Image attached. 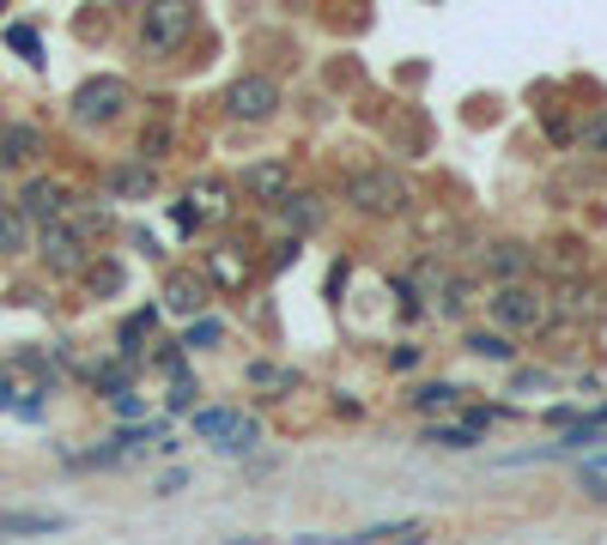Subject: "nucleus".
Listing matches in <instances>:
<instances>
[{"instance_id": "nucleus-18", "label": "nucleus", "mask_w": 607, "mask_h": 545, "mask_svg": "<svg viewBox=\"0 0 607 545\" xmlns=\"http://www.w3.org/2000/svg\"><path fill=\"white\" fill-rule=\"evenodd\" d=\"M67 224H73L85 243H98V236H110V224H116V219H110L104 200H80V195H73V207H67Z\"/></svg>"}, {"instance_id": "nucleus-5", "label": "nucleus", "mask_w": 607, "mask_h": 545, "mask_svg": "<svg viewBox=\"0 0 607 545\" xmlns=\"http://www.w3.org/2000/svg\"><path fill=\"white\" fill-rule=\"evenodd\" d=\"M279 104H286V91H279V79H267V73H238V79H225V91H219V109L231 121H243V128L274 121Z\"/></svg>"}, {"instance_id": "nucleus-22", "label": "nucleus", "mask_w": 607, "mask_h": 545, "mask_svg": "<svg viewBox=\"0 0 607 545\" xmlns=\"http://www.w3.org/2000/svg\"><path fill=\"white\" fill-rule=\"evenodd\" d=\"M420 437L432 442V449H474V442L486 437V430H474V425H468V418H462V425H425Z\"/></svg>"}, {"instance_id": "nucleus-11", "label": "nucleus", "mask_w": 607, "mask_h": 545, "mask_svg": "<svg viewBox=\"0 0 607 545\" xmlns=\"http://www.w3.org/2000/svg\"><path fill=\"white\" fill-rule=\"evenodd\" d=\"M164 310L171 315H201L207 310V279H195V272H171V279H164Z\"/></svg>"}, {"instance_id": "nucleus-21", "label": "nucleus", "mask_w": 607, "mask_h": 545, "mask_svg": "<svg viewBox=\"0 0 607 545\" xmlns=\"http://www.w3.org/2000/svg\"><path fill=\"white\" fill-rule=\"evenodd\" d=\"M437 315H444V322H462L468 310H474V298H480V286L474 279H444V286H437Z\"/></svg>"}, {"instance_id": "nucleus-1", "label": "nucleus", "mask_w": 607, "mask_h": 545, "mask_svg": "<svg viewBox=\"0 0 607 545\" xmlns=\"http://www.w3.org/2000/svg\"><path fill=\"white\" fill-rule=\"evenodd\" d=\"M201 25V7L195 0H146L140 7V49L146 61H171Z\"/></svg>"}, {"instance_id": "nucleus-10", "label": "nucleus", "mask_w": 607, "mask_h": 545, "mask_svg": "<svg viewBox=\"0 0 607 545\" xmlns=\"http://www.w3.org/2000/svg\"><path fill=\"white\" fill-rule=\"evenodd\" d=\"M486 272L492 279H528V272H535V248H528L523 236H504V243L486 248Z\"/></svg>"}, {"instance_id": "nucleus-25", "label": "nucleus", "mask_w": 607, "mask_h": 545, "mask_svg": "<svg viewBox=\"0 0 607 545\" xmlns=\"http://www.w3.org/2000/svg\"><path fill=\"white\" fill-rule=\"evenodd\" d=\"M250 382L255 389H298V376H291V370H274V363H250Z\"/></svg>"}, {"instance_id": "nucleus-19", "label": "nucleus", "mask_w": 607, "mask_h": 545, "mask_svg": "<svg viewBox=\"0 0 607 545\" xmlns=\"http://www.w3.org/2000/svg\"><path fill=\"white\" fill-rule=\"evenodd\" d=\"M553 303H559V315H571V322H595V315H602V298H595L589 279H571Z\"/></svg>"}, {"instance_id": "nucleus-8", "label": "nucleus", "mask_w": 607, "mask_h": 545, "mask_svg": "<svg viewBox=\"0 0 607 545\" xmlns=\"http://www.w3.org/2000/svg\"><path fill=\"white\" fill-rule=\"evenodd\" d=\"M13 207L25 212L31 224H49V219H67L73 188H67V182H55V176H25V182H19V195H13Z\"/></svg>"}, {"instance_id": "nucleus-31", "label": "nucleus", "mask_w": 607, "mask_h": 545, "mask_svg": "<svg viewBox=\"0 0 607 545\" xmlns=\"http://www.w3.org/2000/svg\"><path fill=\"white\" fill-rule=\"evenodd\" d=\"M195 382H188V376H171V413H195Z\"/></svg>"}, {"instance_id": "nucleus-6", "label": "nucleus", "mask_w": 607, "mask_h": 545, "mask_svg": "<svg viewBox=\"0 0 607 545\" xmlns=\"http://www.w3.org/2000/svg\"><path fill=\"white\" fill-rule=\"evenodd\" d=\"M37 260H43V272L49 279H80L85 272V260H92V243H85L80 231L67 219H49V224H37Z\"/></svg>"}, {"instance_id": "nucleus-16", "label": "nucleus", "mask_w": 607, "mask_h": 545, "mask_svg": "<svg viewBox=\"0 0 607 545\" xmlns=\"http://www.w3.org/2000/svg\"><path fill=\"white\" fill-rule=\"evenodd\" d=\"M73 286H80L85 298H116V291L128 286V267H122V260H85V272Z\"/></svg>"}, {"instance_id": "nucleus-32", "label": "nucleus", "mask_w": 607, "mask_h": 545, "mask_svg": "<svg viewBox=\"0 0 607 545\" xmlns=\"http://www.w3.org/2000/svg\"><path fill=\"white\" fill-rule=\"evenodd\" d=\"M413 363H425V346H396L389 351V370H413Z\"/></svg>"}, {"instance_id": "nucleus-14", "label": "nucleus", "mask_w": 607, "mask_h": 545, "mask_svg": "<svg viewBox=\"0 0 607 545\" xmlns=\"http://www.w3.org/2000/svg\"><path fill=\"white\" fill-rule=\"evenodd\" d=\"M243 188H250L262 207H274V200L291 188V164H279V158H274V164H250V170H243Z\"/></svg>"}, {"instance_id": "nucleus-29", "label": "nucleus", "mask_w": 607, "mask_h": 545, "mask_svg": "<svg viewBox=\"0 0 607 545\" xmlns=\"http://www.w3.org/2000/svg\"><path fill=\"white\" fill-rule=\"evenodd\" d=\"M401 533H420V521H370L358 540H401Z\"/></svg>"}, {"instance_id": "nucleus-34", "label": "nucleus", "mask_w": 607, "mask_h": 545, "mask_svg": "<svg viewBox=\"0 0 607 545\" xmlns=\"http://www.w3.org/2000/svg\"><path fill=\"white\" fill-rule=\"evenodd\" d=\"M183 485H188V473H183V467H176V473H164V479H159V497H176Z\"/></svg>"}, {"instance_id": "nucleus-3", "label": "nucleus", "mask_w": 607, "mask_h": 545, "mask_svg": "<svg viewBox=\"0 0 607 545\" xmlns=\"http://www.w3.org/2000/svg\"><path fill=\"white\" fill-rule=\"evenodd\" d=\"M128 104H134L128 79L98 73V79H85V85H73V97H67V116L80 121V128H116V121L128 116Z\"/></svg>"}, {"instance_id": "nucleus-26", "label": "nucleus", "mask_w": 607, "mask_h": 545, "mask_svg": "<svg viewBox=\"0 0 607 545\" xmlns=\"http://www.w3.org/2000/svg\"><path fill=\"white\" fill-rule=\"evenodd\" d=\"M171 140H176L171 128H146V140H140V158H146V164H159V158H171Z\"/></svg>"}, {"instance_id": "nucleus-24", "label": "nucleus", "mask_w": 607, "mask_h": 545, "mask_svg": "<svg viewBox=\"0 0 607 545\" xmlns=\"http://www.w3.org/2000/svg\"><path fill=\"white\" fill-rule=\"evenodd\" d=\"M238 418H243V413H231V406H207V413H195V430H201V437H213V442H219L225 430L238 425Z\"/></svg>"}, {"instance_id": "nucleus-9", "label": "nucleus", "mask_w": 607, "mask_h": 545, "mask_svg": "<svg viewBox=\"0 0 607 545\" xmlns=\"http://www.w3.org/2000/svg\"><path fill=\"white\" fill-rule=\"evenodd\" d=\"M322 219H329L322 195H304V188H286V195L274 200V224H279L286 236H310V231H322Z\"/></svg>"}, {"instance_id": "nucleus-2", "label": "nucleus", "mask_w": 607, "mask_h": 545, "mask_svg": "<svg viewBox=\"0 0 607 545\" xmlns=\"http://www.w3.org/2000/svg\"><path fill=\"white\" fill-rule=\"evenodd\" d=\"M408 200H413V188L396 176V170H383V164L346 170V207H353L358 219H401Z\"/></svg>"}, {"instance_id": "nucleus-28", "label": "nucleus", "mask_w": 607, "mask_h": 545, "mask_svg": "<svg viewBox=\"0 0 607 545\" xmlns=\"http://www.w3.org/2000/svg\"><path fill=\"white\" fill-rule=\"evenodd\" d=\"M7 43H13V49H19V55H25V61H31V67H37V61H43V43H37V31H25V25H13V31H7Z\"/></svg>"}, {"instance_id": "nucleus-27", "label": "nucleus", "mask_w": 607, "mask_h": 545, "mask_svg": "<svg viewBox=\"0 0 607 545\" xmlns=\"http://www.w3.org/2000/svg\"><path fill=\"white\" fill-rule=\"evenodd\" d=\"M207 279H219V286H243V260L213 255V260H207Z\"/></svg>"}, {"instance_id": "nucleus-30", "label": "nucleus", "mask_w": 607, "mask_h": 545, "mask_svg": "<svg viewBox=\"0 0 607 545\" xmlns=\"http://www.w3.org/2000/svg\"><path fill=\"white\" fill-rule=\"evenodd\" d=\"M219 334H225L219 322H195V327H188V339H183V346H188V351H207V346H219Z\"/></svg>"}, {"instance_id": "nucleus-4", "label": "nucleus", "mask_w": 607, "mask_h": 545, "mask_svg": "<svg viewBox=\"0 0 607 545\" xmlns=\"http://www.w3.org/2000/svg\"><path fill=\"white\" fill-rule=\"evenodd\" d=\"M486 315H492V327H504L516 339V334H535L547 322V298L535 279H499V291L486 298Z\"/></svg>"}, {"instance_id": "nucleus-13", "label": "nucleus", "mask_w": 607, "mask_h": 545, "mask_svg": "<svg viewBox=\"0 0 607 545\" xmlns=\"http://www.w3.org/2000/svg\"><path fill=\"white\" fill-rule=\"evenodd\" d=\"M31 243H37V224H31L13 200H0V260H7V255H31Z\"/></svg>"}, {"instance_id": "nucleus-7", "label": "nucleus", "mask_w": 607, "mask_h": 545, "mask_svg": "<svg viewBox=\"0 0 607 545\" xmlns=\"http://www.w3.org/2000/svg\"><path fill=\"white\" fill-rule=\"evenodd\" d=\"M49 152V134L37 121H7L0 128V176H31Z\"/></svg>"}, {"instance_id": "nucleus-12", "label": "nucleus", "mask_w": 607, "mask_h": 545, "mask_svg": "<svg viewBox=\"0 0 607 545\" xmlns=\"http://www.w3.org/2000/svg\"><path fill=\"white\" fill-rule=\"evenodd\" d=\"M408 406L420 418H444V413H456V406H462V389H456V382H413Z\"/></svg>"}, {"instance_id": "nucleus-23", "label": "nucleus", "mask_w": 607, "mask_h": 545, "mask_svg": "<svg viewBox=\"0 0 607 545\" xmlns=\"http://www.w3.org/2000/svg\"><path fill=\"white\" fill-rule=\"evenodd\" d=\"M255 442H262V425H255V418H238V425H231L219 442H213V449H219V454H250Z\"/></svg>"}, {"instance_id": "nucleus-33", "label": "nucleus", "mask_w": 607, "mask_h": 545, "mask_svg": "<svg viewBox=\"0 0 607 545\" xmlns=\"http://www.w3.org/2000/svg\"><path fill=\"white\" fill-rule=\"evenodd\" d=\"M547 140H553V146H571V140H577V128H571V121H559V116H547Z\"/></svg>"}, {"instance_id": "nucleus-15", "label": "nucleus", "mask_w": 607, "mask_h": 545, "mask_svg": "<svg viewBox=\"0 0 607 545\" xmlns=\"http://www.w3.org/2000/svg\"><path fill=\"white\" fill-rule=\"evenodd\" d=\"M152 182H159V176H152V164H146V158H134V164L110 170L104 188H110V200H140V195H152Z\"/></svg>"}, {"instance_id": "nucleus-20", "label": "nucleus", "mask_w": 607, "mask_h": 545, "mask_svg": "<svg viewBox=\"0 0 607 545\" xmlns=\"http://www.w3.org/2000/svg\"><path fill=\"white\" fill-rule=\"evenodd\" d=\"M468 351L486 358V363H516V346H511L504 327H468Z\"/></svg>"}, {"instance_id": "nucleus-17", "label": "nucleus", "mask_w": 607, "mask_h": 545, "mask_svg": "<svg viewBox=\"0 0 607 545\" xmlns=\"http://www.w3.org/2000/svg\"><path fill=\"white\" fill-rule=\"evenodd\" d=\"M67 515H49V509H0V533H61Z\"/></svg>"}]
</instances>
